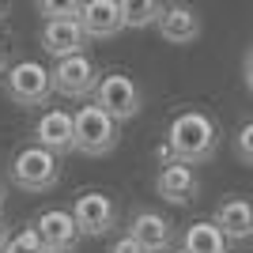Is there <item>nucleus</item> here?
<instances>
[{
  "instance_id": "obj_1",
  "label": "nucleus",
  "mask_w": 253,
  "mask_h": 253,
  "mask_svg": "<svg viewBox=\"0 0 253 253\" xmlns=\"http://www.w3.org/2000/svg\"><path fill=\"white\" fill-rule=\"evenodd\" d=\"M167 144L178 155V163H208L219 151V125L211 121L204 110H181L167 128Z\"/></svg>"
},
{
  "instance_id": "obj_2",
  "label": "nucleus",
  "mask_w": 253,
  "mask_h": 253,
  "mask_svg": "<svg viewBox=\"0 0 253 253\" xmlns=\"http://www.w3.org/2000/svg\"><path fill=\"white\" fill-rule=\"evenodd\" d=\"M76 121V151H84L91 159H102L117 148V140H121V128L110 114H102L95 102L91 106H80L72 114Z\"/></svg>"
},
{
  "instance_id": "obj_3",
  "label": "nucleus",
  "mask_w": 253,
  "mask_h": 253,
  "mask_svg": "<svg viewBox=\"0 0 253 253\" xmlns=\"http://www.w3.org/2000/svg\"><path fill=\"white\" fill-rule=\"evenodd\" d=\"M8 174L23 193H45V189L57 185V178H61V163H57L53 151L38 148V144H27V148L15 151Z\"/></svg>"
},
{
  "instance_id": "obj_4",
  "label": "nucleus",
  "mask_w": 253,
  "mask_h": 253,
  "mask_svg": "<svg viewBox=\"0 0 253 253\" xmlns=\"http://www.w3.org/2000/svg\"><path fill=\"white\" fill-rule=\"evenodd\" d=\"M95 106L102 110V114H110L121 125V121H128V117H136L140 110H144V95H140V87L132 76L125 72H106L98 76V87H95Z\"/></svg>"
},
{
  "instance_id": "obj_5",
  "label": "nucleus",
  "mask_w": 253,
  "mask_h": 253,
  "mask_svg": "<svg viewBox=\"0 0 253 253\" xmlns=\"http://www.w3.org/2000/svg\"><path fill=\"white\" fill-rule=\"evenodd\" d=\"M4 91L15 106H42L53 95V76L38 61H15L4 72Z\"/></svg>"
},
{
  "instance_id": "obj_6",
  "label": "nucleus",
  "mask_w": 253,
  "mask_h": 253,
  "mask_svg": "<svg viewBox=\"0 0 253 253\" xmlns=\"http://www.w3.org/2000/svg\"><path fill=\"white\" fill-rule=\"evenodd\" d=\"M72 219H76V231L80 234L102 238V234H110L117 227V208H114V201H110L106 193L91 189V193H84V197H76Z\"/></svg>"
},
{
  "instance_id": "obj_7",
  "label": "nucleus",
  "mask_w": 253,
  "mask_h": 253,
  "mask_svg": "<svg viewBox=\"0 0 253 253\" xmlns=\"http://www.w3.org/2000/svg\"><path fill=\"white\" fill-rule=\"evenodd\" d=\"M53 91L64 98H87V95H95V87H98V68L91 57H68V61H57L53 64Z\"/></svg>"
},
{
  "instance_id": "obj_8",
  "label": "nucleus",
  "mask_w": 253,
  "mask_h": 253,
  "mask_svg": "<svg viewBox=\"0 0 253 253\" xmlns=\"http://www.w3.org/2000/svg\"><path fill=\"white\" fill-rule=\"evenodd\" d=\"M128 238L144 253H170L174 250V223H170L163 211L144 208L128 219Z\"/></svg>"
},
{
  "instance_id": "obj_9",
  "label": "nucleus",
  "mask_w": 253,
  "mask_h": 253,
  "mask_svg": "<svg viewBox=\"0 0 253 253\" xmlns=\"http://www.w3.org/2000/svg\"><path fill=\"white\" fill-rule=\"evenodd\" d=\"M34 140L38 148L53 151V155H68L76 151V121L68 110H45L34 125Z\"/></svg>"
},
{
  "instance_id": "obj_10",
  "label": "nucleus",
  "mask_w": 253,
  "mask_h": 253,
  "mask_svg": "<svg viewBox=\"0 0 253 253\" xmlns=\"http://www.w3.org/2000/svg\"><path fill=\"white\" fill-rule=\"evenodd\" d=\"M155 193L167 204H193L201 193V178L189 163H174V167H163L155 174Z\"/></svg>"
},
{
  "instance_id": "obj_11",
  "label": "nucleus",
  "mask_w": 253,
  "mask_h": 253,
  "mask_svg": "<svg viewBox=\"0 0 253 253\" xmlns=\"http://www.w3.org/2000/svg\"><path fill=\"white\" fill-rule=\"evenodd\" d=\"M155 27L170 45H193L201 38V15L189 4H163V15Z\"/></svg>"
},
{
  "instance_id": "obj_12",
  "label": "nucleus",
  "mask_w": 253,
  "mask_h": 253,
  "mask_svg": "<svg viewBox=\"0 0 253 253\" xmlns=\"http://www.w3.org/2000/svg\"><path fill=\"white\" fill-rule=\"evenodd\" d=\"M91 38L84 34L80 23H45L42 27V49L57 61H68V57H84Z\"/></svg>"
},
{
  "instance_id": "obj_13",
  "label": "nucleus",
  "mask_w": 253,
  "mask_h": 253,
  "mask_svg": "<svg viewBox=\"0 0 253 253\" xmlns=\"http://www.w3.org/2000/svg\"><path fill=\"white\" fill-rule=\"evenodd\" d=\"M87 38H114L117 31H125V15H121V0H87L84 15H80Z\"/></svg>"
},
{
  "instance_id": "obj_14",
  "label": "nucleus",
  "mask_w": 253,
  "mask_h": 253,
  "mask_svg": "<svg viewBox=\"0 0 253 253\" xmlns=\"http://www.w3.org/2000/svg\"><path fill=\"white\" fill-rule=\"evenodd\" d=\"M34 231L42 234L45 250H57V253H72L76 238H80V231H76V219H72V211H61V208L42 211V215L34 219Z\"/></svg>"
},
{
  "instance_id": "obj_15",
  "label": "nucleus",
  "mask_w": 253,
  "mask_h": 253,
  "mask_svg": "<svg viewBox=\"0 0 253 253\" xmlns=\"http://www.w3.org/2000/svg\"><path fill=\"white\" fill-rule=\"evenodd\" d=\"M211 223L223 231L227 242H231V238H234V242L250 238V234H253V201H246V197H227V201H219Z\"/></svg>"
},
{
  "instance_id": "obj_16",
  "label": "nucleus",
  "mask_w": 253,
  "mask_h": 253,
  "mask_svg": "<svg viewBox=\"0 0 253 253\" xmlns=\"http://www.w3.org/2000/svg\"><path fill=\"white\" fill-rule=\"evenodd\" d=\"M181 253H231L227 250V238L211 219H197L185 227L181 234Z\"/></svg>"
},
{
  "instance_id": "obj_17",
  "label": "nucleus",
  "mask_w": 253,
  "mask_h": 253,
  "mask_svg": "<svg viewBox=\"0 0 253 253\" xmlns=\"http://www.w3.org/2000/svg\"><path fill=\"white\" fill-rule=\"evenodd\" d=\"M121 15H125V27L128 31H144V27H151V23H159V15H163V4L159 0H121Z\"/></svg>"
},
{
  "instance_id": "obj_18",
  "label": "nucleus",
  "mask_w": 253,
  "mask_h": 253,
  "mask_svg": "<svg viewBox=\"0 0 253 253\" xmlns=\"http://www.w3.org/2000/svg\"><path fill=\"white\" fill-rule=\"evenodd\" d=\"M38 11L45 15V23H80L84 4H80V0H68V4H49V0H42Z\"/></svg>"
},
{
  "instance_id": "obj_19",
  "label": "nucleus",
  "mask_w": 253,
  "mask_h": 253,
  "mask_svg": "<svg viewBox=\"0 0 253 253\" xmlns=\"http://www.w3.org/2000/svg\"><path fill=\"white\" fill-rule=\"evenodd\" d=\"M4 253H45V242H42V234L34 231V227H23L19 234H11V238H8Z\"/></svg>"
},
{
  "instance_id": "obj_20",
  "label": "nucleus",
  "mask_w": 253,
  "mask_h": 253,
  "mask_svg": "<svg viewBox=\"0 0 253 253\" xmlns=\"http://www.w3.org/2000/svg\"><path fill=\"white\" fill-rule=\"evenodd\" d=\"M234 155L242 159L246 167H253V121H246L238 128V136H234Z\"/></svg>"
},
{
  "instance_id": "obj_21",
  "label": "nucleus",
  "mask_w": 253,
  "mask_h": 253,
  "mask_svg": "<svg viewBox=\"0 0 253 253\" xmlns=\"http://www.w3.org/2000/svg\"><path fill=\"white\" fill-rule=\"evenodd\" d=\"M110 253H144V250H140V246L132 242V238H128V234H121V238H117V242L110 246Z\"/></svg>"
},
{
  "instance_id": "obj_22",
  "label": "nucleus",
  "mask_w": 253,
  "mask_h": 253,
  "mask_svg": "<svg viewBox=\"0 0 253 253\" xmlns=\"http://www.w3.org/2000/svg\"><path fill=\"white\" fill-rule=\"evenodd\" d=\"M242 80H246V91L253 95V45H250V53H246V61H242Z\"/></svg>"
},
{
  "instance_id": "obj_23",
  "label": "nucleus",
  "mask_w": 253,
  "mask_h": 253,
  "mask_svg": "<svg viewBox=\"0 0 253 253\" xmlns=\"http://www.w3.org/2000/svg\"><path fill=\"white\" fill-rule=\"evenodd\" d=\"M8 238H11V234H8V223H4V215H0V253H4V246H8Z\"/></svg>"
},
{
  "instance_id": "obj_24",
  "label": "nucleus",
  "mask_w": 253,
  "mask_h": 253,
  "mask_svg": "<svg viewBox=\"0 0 253 253\" xmlns=\"http://www.w3.org/2000/svg\"><path fill=\"white\" fill-rule=\"evenodd\" d=\"M4 72H8V57H4V49H0V80H4Z\"/></svg>"
},
{
  "instance_id": "obj_25",
  "label": "nucleus",
  "mask_w": 253,
  "mask_h": 253,
  "mask_svg": "<svg viewBox=\"0 0 253 253\" xmlns=\"http://www.w3.org/2000/svg\"><path fill=\"white\" fill-rule=\"evenodd\" d=\"M11 11V4H0V19H4V15H8Z\"/></svg>"
},
{
  "instance_id": "obj_26",
  "label": "nucleus",
  "mask_w": 253,
  "mask_h": 253,
  "mask_svg": "<svg viewBox=\"0 0 253 253\" xmlns=\"http://www.w3.org/2000/svg\"><path fill=\"white\" fill-rule=\"evenodd\" d=\"M0 204H4V181H0Z\"/></svg>"
},
{
  "instance_id": "obj_27",
  "label": "nucleus",
  "mask_w": 253,
  "mask_h": 253,
  "mask_svg": "<svg viewBox=\"0 0 253 253\" xmlns=\"http://www.w3.org/2000/svg\"><path fill=\"white\" fill-rule=\"evenodd\" d=\"M238 253H242V250H238Z\"/></svg>"
}]
</instances>
